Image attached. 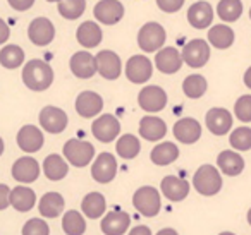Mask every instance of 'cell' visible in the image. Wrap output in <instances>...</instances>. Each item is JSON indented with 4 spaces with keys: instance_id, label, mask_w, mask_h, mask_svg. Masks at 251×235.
<instances>
[{
    "instance_id": "obj_1",
    "label": "cell",
    "mask_w": 251,
    "mask_h": 235,
    "mask_svg": "<svg viewBox=\"0 0 251 235\" xmlns=\"http://www.w3.org/2000/svg\"><path fill=\"white\" fill-rule=\"evenodd\" d=\"M23 81L31 91H45L53 83V70L47 62L33 59L23 69Z\"/></svg>"
},
{
    "instance_id": "obj_2",
    "label": "cell",
    "mask_w": 251,
    "mask_h": 235,
    "mask_svg": "<svg viewBox=\"0 0 251 235\" xmlns=\"http://www.w3.org/2000/svg\"><path fill=\"white\" fill-rule=\"evenodd\" d=\"M193 186L201 196H215L222 189V175L219 168H215L213 165H201L195 172Z\"/></svg>"
},
{
    "instance_id": "obj_3",
    "label": "cell",
    "mask_w": 251,
    "mask_h": 235,
    "mask_svg": "<svg viewBox=\"0 0 251 235\" xmlns=\"http://www.w3.org/2000/svg\"><path fill=\"white\" fill-rule=\"evenodd\" d=\"M133 204L143 216H147V218L157 216L162 208L160 192L151 186H143L134 192Z\"/></svg>"
},
{
    "instance_id": "obj_4",
    "label": "cell",
    "mask_w": 251,
    "mask_h": 235,
    "mask_svg": "<svg viewBox=\"0 0 251 235\" xmlns=\"http://www.w3.org/2000/svg\"><path fill=\"white\" fill-rule=\"evenodd\" d=\"M165 40H167V33H165L164 26L158 23H147L141 26L140 33H138V45L147 53L158 52L164 47Z\"/></svg>"
},
{
    "instance_id": "obj_5",
    "label": "cell",
    "mask_w": 251,
    "mask_h": 235,
    "mask_svg": "<svg viewBox=\"0 0 251 235\" xmlns=\"http://www.w3.org/2000/svg\"><path fill=\"white\" fill-rule=\"evenodd\" d=\"M64 156H66V162L71 163L73 166H86L88 163L93 160L95 156V148L91 142L81 141V139H69V141L64 144Z\"/></svg>"
},
{
    "instance_id": "obj_6",
    "label": "cell",
    "mask_w": 251,
    "mask_h": 235,
    "mask_svg": "<svg viewBox=\"0 0 251 235\" xmlns=\"http://www.w3.org/2000/svg\"><path fill=\"white\" fill-rule=\"evenodd\" d=\"M181 59L193 69H200L210 60V45L205 40H191L182 48Z\"/></svg>"
},
{
    "instance_id": "obj_7",
    "label": "cell",
    "mask_w": 251,
    "mask_h": 235,
    "mask_svg": "<svg viewBox=\"0 0 251 235\" xmlns=\"http://www.w3.org/2000/svg\"><path fill=\"white\" fill-rule=\"evenodd\" d=\"M153 74L151 60L147 55H133L126 64V77L134 84H143Z\"/></svg>"
},
{
    "instance_id": "obj_8",
    "label": "cell",
    "mask_w": 251,
    "mask_h": 235,
    "mask_svg": "<svg viewBox=\"0 0 251 235\" xmlns=\"http://www.w3.org/2000/svg\"><path fill=\"white\" fill-rule=\"evenodd\" d=\"M91 132H93V136L100 142H112L121 134V122L112 114L100 115L91 124Z\"/></svg>"
},
{
    "instance_id": "obj_9",
    "label": "cell",
    "mask_w": 251,
    "mask_h": 235,
    "mask_svg": "<svg viewBox=\"0 0 251 235\" xmlns=\"http://www.w3.org/2000/svg\"><path fill=\"white\" fill-rule=\"evenodd\" d=\"M91 175L98 184H108L117 175V162L110 153H100L91 165Z\"/></svg>"
},
{
    "instance_id": "obj_10",
    "label": "cell",
    "mask_w": 251,
    "mask_h": 235,
    "mask_svg": "<svg viewBox=\"0 0 251 235\" xmlns=\"http://www.w3.org/2000/svg\"><path fill=\"white\" fill-rule=\"evenodd\" d=\"M95 62H97V72L101 77L108 81H114L121 76L122 72V62L121 57L117 55L112 50H103V52H98V55L95 57Z\"/></svg>"
},
{
    "instance_id": "obj_11",
    "label": "cell",
    "mask_w": 251,
    "mask_h": 235,
    "mask_svg": "<svg viewBox=\"0 0 251 235\" xmlns=\"http://www.w3.org/2000/svg\"><path fill=\"white\" fill-rule=\"evenodd\" d=\"M28 36L33 45L36 47H47L55 38V26L47 18H36L31 21L28 28Z\"/></svg>"
},
{
    "instance_id": "obj_12",
    "label": "cell",
    "mask_w": 251,
    "mask_h": 235,
    "mask_svg": "<svg viewBox=\"0 0 251 235\" xmlns=\"http://www.w3.org/2000/svg\"><path fill=\"white\" fill-rule=\"evenodd\" d=\"M138 103L145 112L157 114L167 105V93L160 86H147L138 94Z\"/></svg>"
},
{
    "instance_id": "obj_13",
    "label": "cell",
    "mask_w": 251,
    "mask_h": 235,
    "mask_svg": "<svg viewBox=\"0 0 251 235\" xmlns=\"http://www.w3.org/2000/svg\"><path fill=\"white\" fill-rule=\"evenodd\" d=\"M95 18L101 24H117L124 18V5L119 0H100L93 9Z\"/></svg>"
},
{
    "instance_id": "obj_14",
    "label": "cell",
    "mask_w": 251,
    "mask_h": 235,
    "mask_svg": "<svg viewBox=\"0 0 251 235\" xmlns=\"http://www.w3.org/2000/svg\"><path fill=\"white\" fill-rule=\"evenodd\" d=\"M67 114L57 107H45L40 112V125L50 134H60L67 127Z\"/></svg>"
},
{
    "instance_id": "obj_15",
    "label": "cell",
    "mask_w": 251,
    "mask_h": 235,
    "mask_svg": "<svg viewBox=\"0 0 251 235\" xmlns=\"http://www.w3.org/2000/svg\"><path fill=\"white\" fill-rule=\"evenodd\" d=\"M174 138L182 144H195L201 138V124L196 118L184 117L174 124Z\"/></svg>"
},
{
    "instance_id": "obj_16",
    "label": "cell",
    "mask_w": 251,
    "mask_h": 235,
    "mask_svg": "<svg viewBox=\"0 0 251 235\" xmlns=\"http://www.w3.org/2000/svg\"><path fill=\"white\" fill-rule=\"evenodd\" d=\"M206 127L212 134L215 136H224L232 129V115L226 108H212L206 112Z\"/></svg>"
},
{
    "instance_id": "obj_17",
    "label": "cell",
    "mask_w": 251,
    "mask_h": 235,
    "mask_svg": "<svg viewBox=\"0 0 251 235\" xmlns=\"http://www.w3.org/2000/svg\"><path fill=\"white\" fill-rule=\"evenodd\" d=\"M181 52L174 47H165L155 53V66L162 74H176L182 67Z\"/></svg>"
},
{
    "instance_id": "obj_18",
    "label": "cell",
    "mask_w": 251,
    "mask_h": 235,
    "mask_svg": "<svg viewBox=\"0 0 251 235\" xmlns=\"http://www.w3.org/2000/svg\"><path fill=\"white\" fill-rule=\"evenodd\" d=\"M162 194L167 197L169 201H174V203H179V201L186 199L189 194V182L182 177H174V175H167L164 177L160 184Z\"/></svg>"
},
{
    "instance_id": "obj_19",
    "label": "cell",
    "mask_w": 251,
    "mask_h": 235,
    "mask_svg": "<svg viewBox=\"0 0 251 235\" xmlns=\"http://www.w3.org/2000/svg\"><path fill=\"white\" fill-rule=\"evenodd\" d=\"M71 72L79 79H90L97 74V62L95 55L90 52H76L71 57Z\"/></svg>"
},
{
    "instance_id": "obj_20",
    "label": "cell",
    "mask_w": 251,
    "mask_h": 235,
    "mask_svg": "<svg viewBox=\"0 0 251 235\" xmlns=\"http://www.w3.org/2000/svg\"><path fill=\"white\" fill-rule=\"evenodd\" d=\"M103 108V98L93 91H83L76 98V112L84 118H93Z\"/></svg>"
},
{
    "instance_id": "obj_21",
    "label": "cell",
    "mask_w": 251,
    "mask_h": 235,
    "mask_svg": "<svg viewBox=\"0 0 251 235\" xmlns=\"http://www.w3.org/2000/svg\"><path fill=\"white\" fill-rule=\"evenodd\" d=\"M40 165L31 156H23L12 165V177L21 184H31L38 179Z\"/></svg>"
},
{
    "instance_id": "obj_22",
    "label": "cell",
    "mask_w": 251,
    "mask_h": 235,
    "mask_svg": "<svg viewBox=\"0 0 251 235\" xmlns=\"http://www.w3.org/2000/svg\"><path fill=\"white\" fill-rule=\"evenodd\" d=\"M45 138H43V132L40 131L36 125H25L21 127V131L18 132V144L19 148L25 153H36L42 149Z\"/></svg>"
},
{
    "instance_id": "obj_23",
    "label": "cell",
    "mask_w": 251,
    "mask_h": 235,
    "mask_svg": "<svg viewBox=\"0 0 251 235\" xmlns=\"http://www.w3.org/2000/svg\"><path fill=\"white\" fill-rule=\"evenodd\" d=\"M188 21L193 28L196 29H206L213 21V7L208 2H195L188 9Z\"/></svg>"
},
{
    "instance_id": "obj_24",
    "label": "cell",
    "mask_w": 251,
    "mask_h": 235,
    "mask_svg": "<svg viewBox=\"0 0 251 235\" xmlns=\"http://www.w3.org/2000/svg\"><path fill=\"white\" fill-rule=\"evenodd\" d=\"M131 225V216L124 211H110L101 220V232L105 235H122Z\"/></svg>"
},
{
    "instance_id": "obj_25",
    "label": "cell",
    "mask_w": 251,
    "mask_h": 235,
    "mask_svg": "<svg viewBox=\"0 0 251 235\" xmlns=\"http://www.w3.org/2000/svg\"><path fill=\"white\" fill-rule=\"evenodd\" d=\"M217 166H219V170L224 175L236 177L244 170V160L237 151L226 149V151L219 153V156H217Z\"/></svg>"
},
{
    "instance_id": "obj_26",
    "label": "cell",
    "mask_w": 251,
    "mask_h": 235,
    "mask_svg": "<svg viewBox=\"0 0 251 235\" xmlns=\"http://www.w3.org/2000/svg\"><path fill=\"white\" fill-rule=\"evenodd\" d=\"M140 134L147 141H160L167 134V124L162 118L153 117V115H147L140 122Z\"/></svg>"
},
{
    "instance_id": "obj_27",
    "label": "cell",
    "mask_w": 251,
    "mask_h": 235,
    "mask_svg": "<svg viewBox=\"0 0 251 235\" xmlns=\"http://www.w3.org/2000/svg\"><path fill=\"white\" fill-rule=\"evenodd\" d=\"M9 203L19 213H26V211L33 210L36 203V194L33 189L26 186H18L16 189H11V196H9Z\"/></svg>"
},
{
    "instance_id": "obj_28",
    "label": "cell",
    "mask_w": 251,
    "mask_h": 235,
    "mask_svg": "<svg viewBox=\"0 0 251 235\" xmlns=\"http://www.w3.org/2000/svg\"><path fill=\"white\" fill-rule=\"evenodd\" d=\"M77 43L84 48H95L101 43V29L97 23L84 21L76 31Z\"/></svg>"
},
{
    "instance_id": "obj_29",
    "label": "cell",
    "mask_w": 251,
    "mask_h": 235,
    "mask_svg": "<svg viewBox=\"0 0 251 235\" xmlns=\"http://www.w3.org/2000/svg\"><path fill=\"white\" fill-rule=\"evenodd\" d=\"M208 43L219 50H226L232 47L234 31L227 24H215L208 29Z\"/></svg>"
},
{
    "instance_id": "obj_30",
    "label": "cell",
    "mask_w": 251,
    "mask_h": 235,
    "mask_svg": "<svg viewBox=\"0 0 251 235\" xmlns=\"http://www.w3.org/2000/svg\"><path fill=\"white\" fill-rule=\"evenodd\" d=\"M150 158L155 165L158 166H165V165H171L172 162L179 158V148L174 144V142H160L157 144L150 153Z\"/></svg>"
},
{
    "instance_id": "obj_31",
    "label": "cell",
    "mask_w": 251,
    "mask_h": 235,
    "mask_svg": "<svg viewBox=\"0 0 251 235\" xmlns=\"http://www.w3.org/2000/svg\"><path fill=\"white\" fill-rule=\"evenodd\" d=\"M105 208H107V201H105L103 194L100 192L86 194L81 201V210H83L84 216L91 218V220L100 218L105 213Z\"/></svg>"
},
{
    "instance_id": "obj_32",
    "label": "cell",
    "mask_w": 251,
    "mask_h": 235,
    "mask_svg": "<svg viewBox=\"0 0 251 235\" xmlns=\"http://www.w3.org/2000/svg\"><path fill=\"white\" fill-rule=\"evenodd\" d=\"M64 197L59 192H47L42 196L38 203V210L42 216L45 218H57L64 211Z\"/></svg>"
},
{
    "instance_id": "obj_33",
    "label": "cell",
    "mask_w": 251,
    "mask_h": 235,
    "mask_svg": "<svg viewBox=\"0 0 251 235\" xmlns=\"http://www.w3.org/2000/svg\"><path fill=\"white\" fill-rule=\"evenodd\" d=\"M69 172V163L59 155H49L43 162V173L49 180H62Z\"/></svg>"
},
{
    "instance_id": "obj_34",
    "label": "cell",
    "mask_w": 251,
    "mask_h": 235,
    "mask_svg": "<svg viewBox=\"0 0 251 235\" xmlns=\"http://www.w3.org/2000/svg\"><path fill=\"white\" fill-rule=\"evenodd\" d=\"M140 149H141V144H140V139L133 134H124L119 138L117 144H115V151L121 158L124 160H133L140 155Z\"/></svg>"
},
{
    "instance_id": "obj_35",
    "label": "cell",
    "mask_w": 251,
    "mask_h": 235,
    "mask_svg": "<svg viewBox=\"0 0 251 235\" xmlns=\"http://www.w3.org/2000/svg\"><path fill=\"white\" fill-rule=\"evenodd\" d=\"M206 88H208V83L201 74H191L182 81V93L191 100L201 98L206 93Z\"/></svg>"
},
{
    "instance_id": "obj_36",
    "label": "cell",
    "mask_w": 251,
    "mask_h": 235,
    "mask_svg": "<svg viewBox=\"0 0 251 235\" xmlns=\"http://www.w3.org/2000/svg\"><path fill=\"white\" fill-rule=\"evenodd\" d=\"M243 14V2L241 0H220L217 5V16L224 23H236Z\"/></svg>"
},
{
    "instance_id": "obj_37",
    "label": "cell",
    "mask_w": 251,
    "mask_h": 235,
    "mask_svg": "<svg viewBox=\"0 0 251 235\" xmlns=\"http://www.w3.org/2000/svg\"><path fill=\"white\" fill-rule=\"evenodd\" d=\"M25 62V52L18 45H5L0 50V64L5 69H18Z\"/></svg>"
},
{
    "instance_id": "obj_38",
    "label": "cell",
    "mask_w": 251,
    "mask_h": 235,
    "mask_svg": "<svg viewBox=\"0 0 251 235\" xmlns=\"http://www.w3.org/2000/svg\"><path fill=\"white\" fill-rule=\"evenodd\" d=\"M62 228L67 235H83L86 232V221L79 211H67L62 218Z\"/></svg>"
},
{
    "instance_id": "obj_39",
    "label": "cell",
    "mask_w": 251,
    "mask_h": 235,
    "mask_svg": "<svg viewBox=\"0 0 251 235\" xmlns=\"http://www.w3.org/2000/svg\"><path fill=\"white\" fill-rule=\"evenodd\" d=\"M84 9H86V0H60L59 2V14L69 21L81 18Z\"/></svg>"
},
{
    "instance_id": "obj_40",
    "label": "cell",
    "mask_w": 251,
    "mask_h": 235,
    "mask_svg": "<svg viewBox=\"0 0 251 235\" xmlns=\"http://www.w3.org/2000/svg\"><path fill=\"white\" fill-rule=\"evenodd\" d=\"M230 146L234 148V151H248V149H251V129H234L232 134H230Z\"/></svg>"
},
{
    "instance_id": "obj_41",
    "label": "cell",
    "mask_w": 251,
    "mask_h": 235,
    "mask_svg": "<svg viewBox=\"0 0 251 235\" xmlns=\"http://www.w3.org/2000/svg\"><path fill=\"white\" fill-rule=\"evenodd\" d=\"M234 114L241 122H251V94H243L234 105Z\"/></svg>"
},
{
    "instance_id": "obj_42",
    "label": "cell",
    "mask_w": 251,
    "mask_h": 235,
    "mask_svg": "<svg viewBox=\"0 0 251 235\" xmlns=\"http://www.w3.org/2000/svg\"><path fill=\"white\" fill-rule=\"evenodd\" d=\"M23 235H50V228L42 218H31L23 227Z\"/></svg>"
},
{
    "instance_id": "obj_43",
    "label": "cell",
    "mask_w": 251,
    "mask_h": 235,
    "mask_svg": "<svg viewBox=\"0 0 251 235\" xmlns=\"http://www.w3.org/2000/svg\"><path fill=\"white\" fill-rule=\"evenodd\" d=\"M157 5L160 11L172 14V12L181 11V7L184 5V0H157Z\"/></svg>"
},
{
    "instance_id": "obj_44",
    "label": "cell",
    "mask_w": 251,
    "mask_h": 235,
    "mask_svg": "<svg viewBox=\"0 0 251 235\" xmlns=\"http://www.w3.org/2000/svg\"><path fill=\"white\" fill-rule=\"evenodd\" d=\"M9 196H11V189H9L5 184H0V211L5 210L7 206H11Z\"/></svg>"
},
{
    "instance_id": "obj_45",
    "label": "cell",
    "mask_w": 251,
    "mask_h": 235,
    "mask_svg": "<svg viewBox=\"0 0 251 235\" xmlns=\"http://www.w3.org/2000/svg\"><path fill=\"white\" fill-rule=\"evenodd\" d=\"M35 4V0H9V5H11L14 11H28L31 5Z\"/></svg>"
},
{
    "instance_id": "obj_46",
    "label": "cell",
    "mask_w": 251,
    "mask_h": 235,
    "mask_svg": "<svg viewBox=\"0 0 251 235\" xmlns=\"http://www.w3.org/2000/svg\"><path fill=\"white\" fill-rule=\"evenodd\" d=\"M9 36H11V29H9V26L5 24L4 19L0 18V45H2V43L7 42Z\"/></svg>"
},
{
    "instance_id": "obj_47",
    "label": "cell",
    "mask_w": 251,
    "mask_h": 235,
    "mask_svg": "<svg viewBox=\"0 0 251 235\" xmlns=\"http://www.w3.org/2000/svg\"><path fill=\"white\" fill-rule=\"evenodd\" d=\"M129 235H151V230L148 227H145V225H138L129 232Z\"/></svg>"
},
{
    "instance_id": "obj_48",
    "label": "cell",
    "mask_w": 251,
    "mask_h": 235,
    "mask_svg": "<svg viewBox=\"0 0 251 235\" xmlns=\"http://www.w3.org/2000/svg\"><path fill=\"white\" fill-rule=\"evenodd\" d=\"M244 84L251 90V67H248V70L244 72Z\"/></svg>"
},
{
    "instance_id": "obj_49",
    "label": "cell",
    "mask_w": 251,
    "mask_h": 235,
    "mask_svg": "<svg viewBox=\"0 0 251 235\" xmlns=\"http://www.w3.org/2000/svg\"><path fill=\"white\" fill-rule=\"evenodd\" d=\"M157 235H179V234L174 230V228H164V230H160Z\"/></svg>"
},
{
    "instance_id": "obj_50",
    "label": "cell",
    "mask_w": 251,
    "mask_h": 235,
    "mask_svg": "<svg viewBox=\"0 0 251 235\" xmlns=\"http://www.w3.org/2000/svg\"><path fill=\"white\" fill-rule=\"evenodd\" d=\"M4 153V141H2V138H0V155Z\"/></svg>"
},
{
    "instance_id": "obj_51",
    "label": "cell",
    "mask_w": 251,
    "mask_h": 235,
    "mask_svg": "<svg viewBox=\"0 0 251 235\" xmlns=\"http://www.w3.org/2000/svg\"><path fill=\"white\" fill-rule=\"evenodd\" d=\"M248 223L251 225V208H250V211H248Z\"/></svg>"
},
{
    "instance_id": "obj_52",
    "label": "cell",
    "mask_w": 251,
    "mask_h": 235,
    "mask_svg": "<svg viewBox=\"0 0 251 235\" xmlns=\"http://www.w3.org/2000/svg\"><path fill=\"white\" fill-rule=\"evenodd\" d=\"M219 235H236V234H232V232H222V234H219Z\"/></svg>"
},
{
    "instance_id": "obj_53",
    "label": "cell",
    "mask_w": 251,
    "mask_h": 235,
    "mask_svg": "<svg viewBox=\"0 0 251 235\" xmlns=\"http://www.w3.org/2000/svg\"><path fill=\"white\" fill-rule=\"evenodd\" d=\"M47 2H60V0H47Z\"/></svg>"
},
{
    "instance_id": "obj_54",
    "label": "cell",
    "mask_w": 251,
    "mask_h": 235,
    "mask_svg": "<svg viewBox=\"0 0 251 235\" xmlns=\"http://www.w3.org/2000/svg\"><path fill=\"white\" fill-rule=\"evenodd\" d=\"M250 19H251V9H250Z\"/></svg>"
}]
</instances>
